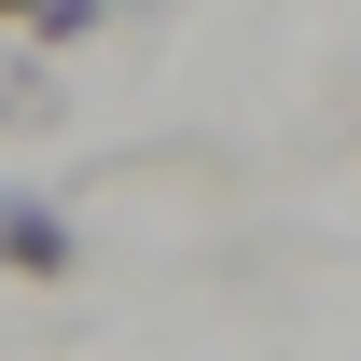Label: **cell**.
<instances>
[{
    "label": "cell",
    "instance_id": "6da1fadb",
    "mask_svg": "<svg viewBox=\"0 0 361 361\" xmlns=\"http://www.w3.org/2000/svg\"><path fill=\"white\" fill-rule=\"evenodd\" d=\"M70 264H84V236L56 223L42 195H0V278H42V292H56Z\"/></svg>",
    "mask_w": 361,
    "mask_h": 361
},
{
    "label": "cell",
    "instance_id": "7a4b0ae2",
    "mask_svg": "<svg viewBox=\"0 0 361 361\" xmlns=\"http://www.w3.org/2000/svg\"><path fill=\"white\" fill-rule=\"evenodd\" d=\"M111 0H0V28H28V42H84Z\"/></svg>",
    "mask_w": 361,
    "mask_h": 361
},
{
    "label": "cell",
    "instance_id": "3957f363",
    "mask_svg": "<svg viewBox=\"0 0 361 361\" xmlns=\"http://www.w3.org/2000/svg\"><path fill=\"white\" fill-rule=\"evenodd\" d=\"M28 111H42V70H14V84H0V126H28Z\"/></svg>",
    "mask_w": 361,
    "mask_h": 361
}]
</instances>
